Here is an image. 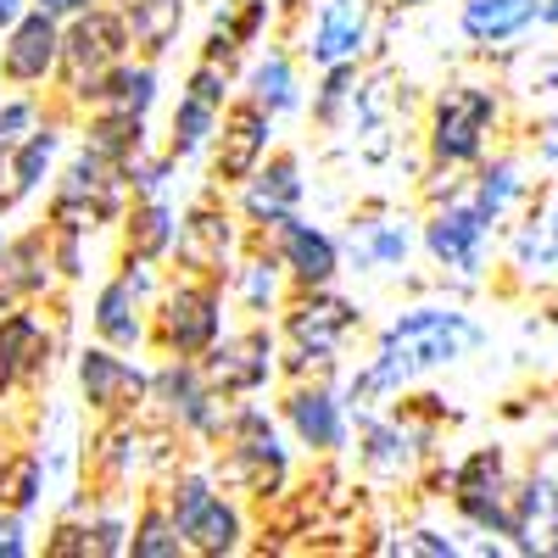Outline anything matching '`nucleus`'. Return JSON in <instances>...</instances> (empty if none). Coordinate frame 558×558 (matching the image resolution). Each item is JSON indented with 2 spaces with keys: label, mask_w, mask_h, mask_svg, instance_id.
I'll return each mask as SVG.
<instances>
[{
  "label": "nucleus",
  "mask_w": 558,
  "mask_h": 558,
  "mask_svg": "<svg viewBox=\"0 0 558 558\" xmlns=\"http://www.w3.org/2000/svg\"><path fill=\"white\" fill-rule=\"evenodd\" d=\"M481 347H486V324L463 302H452V296H413L375 330L368 357L341 363L336 380H341L347 408L368 413V408H391L408 386L441 375V368H458Z\"/></svg>",
  "instance_id": "nucleus-1"
},
{
  "label": "nucleus",
  "mask_w": 558,
  "mask_h": 558,
  "mask_svg": "<svg viewBox=\"0 0 558 558\" xmlns=\"http://www.w3.org/2000/svg\"><path fill=\"white\" fill-rule=\"evenodd\" d=\"M213 475L223 492H235L246 508H268L296 486V447L279 425L274 402L263 397H235L223 408V430L207 452Z\"/></svg>",
  "instance_id": "nucleus-2"
},
{
  "label": "nucleus",
  "mask_w": 558,
  "mask_h": 558,
  "mask_svg": "<svg viewBox=\"0 0 558 558\" xmlns=\"http://www.w3.org/2000/svg\"><path fill=\"white\" fill-rule=\"evenodd\" d=\"M502 129H508V96L497 78H447L425 107L418 151H425V168L470 173L502 140Z\"/></svg>",
  "instance_id": "nucleus-3"
},
{
  "label": "nucleus",
  "mask_w": 558,
  "mask_h": 558,
  "mask_svg": "<svg viewBox=\"0 0 558 558\" xmlns=\"http://www.w3.org/2000/svg\"><path fill=\"white\" fill-rule=\"evenodd\" d=\"M363 302L347 296L341 286L324 291H291L286 307L274 313L279 330V380H302V375H341L347 347L363 336Z\"/></svg>",
  "instance_id": "nucleus-4"
},
{
  "label": "nucleus",
  "mask_w": 558,
  "mask_h": 558,
  "mask_svg": "<svg viewBox=\"0 0 558 558\" xmlns=\"http://www.w3.org/2000/svg\"><path fill=\"white\" fill-rule=\"evenodd\" d=\"M514 452L502 441H481L470 447L458 463H436V470L418 481L430 486L425 497H447L463 531H475L486 542H502L514 553Z\"/></svg>",
  "instance_id": "nucleus-5"
},
{
  "label": "nucleus",
  "mask_w": 558,
  "mask_h": 558,
  "mask_svg": "<svg viewBox=\"0 0 558 558\" xmlns=\"http://www.w3.org/2000/svg\"><path fill=\"white\" fill-rule=\"evenodd\" d=\"M229 324H235V313H229L223 279L191 274V268H162V286L146 318V347L157 357H202Z\"/></svg>",
  "instance_id": "nucleus-6"
},
{
  "label": "nucleus",
  "mask_w": 558,
  "mask_h": 558,
  "mask_svg": "<svg viewBox=\"0 0 558 558\" xmlns=\"http://www.w3.org/2000/svg\"><path fill=\"white\" fill-rule=\"evenodd\" d=\"M497 246H502V235L475 213V202L463 196V184L418 213V257H425L436 268V279L452 291L486 286V274L497 268Z\"/></svg>",
  "instance_id": "nucleus-7"
},
{
  "label": "nucleus",
  "mask_w": 558,
  "mask_h": 558,
  "mask_svg": "<svg viewBox=\"0 0 558 558\" xmlns=\"http://www.w3.org/2000/svg\"><path fill=\"white\" fill-rule=\"evenodd\" d=\"M223 408H229V397H218L202 357H162V363H151L146 418H157L162 430H173L184 447L213 452V441L223 430Z\"/></svg>",
  "instance_id": "nucleus-8"
},
{
  "label": "nucleus",
  "mask_w": 558,
  "mask_h": 558,
  "mask_svg": "<svg viewBox=\"0 0 558 558\" xmlns=\"http://www.w3.org/2000/svg\"><path fill=\"white\" fill-rule=\"evenodd\" d=\"M341 235V268L357 279H408L418 257V213H402L386 196H368L347 213Z\"/></svg>",
  "instance_id": "nucleus-9"
},
{
  "label": "nucleus",
  "mask_w": 558,
  "mask_h": 558,
  "mask_svg": "<svg viewBox=\"0 0 558 558\" xmlns=\"http://www.w3.org/2000/svg\"><path fill=\"white\" fill-rule=\"evenodd\" d=\"M123 207H129V184L107 157H96L89 146L62 151L57 179L45 184V223H78L89 235H101L123 218Z\"/></svg>",
  "instance_id": "nucleus-10"
},
{
  "label": "nucleus",
  "mask_w": 558,
  "mask_h": 558,
  "mask_svg": "<svg viewBox=\"0 0 558 558\" xmlns=\"http://www.w3.org/2000/svg\"><path fill=\"white\" fill-rule=\"evenodd\" d=\"M386 0H307L291 17V51L302 68H330V62H368L380 45Z\"/></svg>",
  "instance_id": "nucleus-11"
},
{
  "label": "nucleus",
  "mask_w": 558,
  "mask_h": 558,
  "mask_svg": "<svg viewBox=\"0 0 558 558\" xmlns=\"http://www.w3.org/2000/svg\"><path fill=\"white\" fill-rule=\"evenodd\" d=\"M274 413L286 425L291 447L318 463V458H341L352 447V408L341 397L336 375H302V380H279L274 386Z\"/></svg>",
  "instance_id": "nucleus-12"
},
{
  "label": "nucleus",
  "mask_w": 558,
  "mask_h": 558,
  "mask_svg": "<svg viewBox=\"0 0 558 558\" xmlns=\"http://www.w3.org/2000/svg\"><path fill=\"white\" fill-rule=\"evenodd\" d=\"M62 352V318L45 302H17L0 313V402H23L51 386Z\"/></svg>",
  "instance_id": "nucleus-13"
},
{
  "label": "nucleus",
  "mask_w": 558,
  "mask_h": 558,
  "mask_svg": "<svg viewBox=\"0 0 558 558\" xmlns=\"http://www.w3.org/2000/svg\"><path fill=\"white\" fill-rule=\"evenodd\" d=\"M246 246H252V235H246V223H241L235 202L207 184V191H202L191 207H179V229H173L168 268H191V274L223 279L229 263H235Z\"/></svg>",
  "instance_id": "nucleus-14"
},
{
  "label": "nucleus",
  "mask_w": 558,
  "mask_h": 558,
  "mask_svg": "<svg viewBox=\"0 0 558 558\" xmlns=\"http://www.w3.org/2000/svg\"><path fill=\"white\" fill-rule=\"evenodd\" d=\"M157 286H162V263H140L118 252V268L89 296V336L118 352H140L146 347V318H151Z\"/></svg>",
  "instance_id": "nucleus-15"
},
{
  "label": "nucleus",
  "mask_w": 558,
  "mask_h": 558,
  "mask_svg": "<svg viewBox=\"0 0 558 558\" xmlns=\"http://www.w3.org/2000/svg\"><path fill=\"white\" fill-rule=\"evenodd\" d=\"M207 380L218 397H268L279 386V330L268 318H235L229 330L202 352Z\"/></svg>",
  "instance_id": "nucleus-16"
},
{
  "label": "nucleus",
  "mask_w": 558,
  "mask_h": 558,
  "mask_svg": "<svg viewBox=\"0 0 558 558\" xmlns=\"http://www.w3.org/2000/svg\"><path fill=\"white\" fill-rule=\"evenodd\" d=\"M73 386H78V402L89 418L146 413L151 363H140L134 352H118V347L89 336V347H78V357H73Z\"/></svg>",
  "instance_id": "nucleus-17"
},
{
  "label": "nucleus",
  "mask_w": 558,
  "mask_h": 558,
  "mask_svg": "<svg viewBox=\"0 0 558 558\" xmlns=\"http://www.w3.org/2000/svg\"><path fill=\"white\" fill-rule=\"evenodd\" d=\"M229 202H235L246 235H268V229H279L286 218H296L307 207V162L296 146H274L235 191H229Z\"/></svg>",
  "instance_id": "nucleus-18"
},
{
  "label": "nucleus",
  "mask_w": 558,
  "mask_h": 558,
  "mask_svg": "<svg viewBox=\"0 0 558 558\" xmlns=\"http://www.w3.org/2000/svg\"><path fill=\"white\" fill-rule=\"evenodd\" d=\"M279 146V118H268L257 101H246L241 89L223 101V118H218V134H213V146H207V184L213 191H235V184Z\"/></svg>",
  "instance_id": "nucleus-19"
},
{
  "label": "nucleus",
  "mask_w": 558,
  "mask_h": 558,
  "mask_svg": "<svg viewBox=\"0 0 558 558\" xmlns=\"http://www.w3.org/2000/svg\"><path fill=\"white\" fill-rule=\"evenodd\" d=\"M129 51H134V34H129V23H123V12L112 7V0L68 17L62 23V62H57L51 96H68V89H78L84 78H96L112 62H123Z\"/></svg>",
  "instance_id": "nucleus-20"
},
{
  "label": "nucleus",
  "mask_w": 558,
  "mask_h": 558,
  "mask_svg": "<svg viewBox=\"0 0 558 558\" xmlns=\"http://www.w3.org/2000/svg\"><path fill=\"white\" fill-rule=\"evenodd\" d=\"M341 134H352V157L363 168H386L397 157V146H402V89H397L391 68H368L363 62L352 118H347Z\"/></svg>",
  "instance_id": "nucleus-21"
},
{
  "label": "nucleus",
  "mask_w": 558,
  "mask_h": 558,
  "mask_svg": "<svg viewBox=\"0 0 558 558\" xmlns=\"http://www.w3.org/2000/svg\"><path fill=\"white\" fill-rule=\"evenodd\" d=\"M78 129V118L51 96V107H45V118L17 140V146H7V196H0V207L17 213L28 207L34 196H45V184L57 179V162L68 151V134Z\"/></svg>",
  "instance_id": "nucleus-22"
},
{
  "label": "nucleus",
  "mask_w": 558,
  "mask_h": 558,
  "mask_svg": "<svg viewBox=\"0 0 558 558\" xmlns=\"http://www.w3.org/2000/svg\"><path fill=\"white\" fill-rule=\"evenodd\" d=\"M274 257H279V268H286V279H291V291H324V286H341V235L330 223H318V218H307V213H296V218H286L279 229H268V235H257Z\"/></svg>",
  "instance_id": "nucleus-23"
},
{
  "label": "nucleus",
  "mask_w": 558,
  "mask_h": 558,
  "mask_svg": "<svg viewBox=\"0 0 558 558\" xmlns=\"http://www.w3.org/2000/svg\"><path fill=\"white\" fill-rule=\"evenodd\" d=\"M62 62V17L23 7L0 28V84L7 89H51Z\"/></svg>",
  "instance_id": "nucleus-24"
},
{
  "label": "nucleus",
  "mask_w": 558,
  "mask_h": 558,
  "mask_svg": "<svg viewBox=\"0 0 558 558\" xmlns=\"http://www.w3.org/2000/svg\"><path fill=\"white\" fill-rule=\"evenodd\" d=\"M73 118L84 112H129V118H151L157 101H162V68L157 57H140L129 51L123 62H112L107 73L84 78L78 89H68V96H57Z\"/></svg>",
  "instance_id": "nucleus-25"
},
{
  "label": "nucleus",
  "mask_w": 558,
  "mask_h": 558,
  "mask_svg": "<svg viewBox=\"0 0 558 558\" xmlns=\"http://www.w3.org/2000/svg\"><path fill=\"white\" fill-rule=\"evenodd\" d=\"M235 89L246 101H257L268 118H296L302 101H307V68L302 57L291 51V39H263L257 51L246 57V68L235 73Z\"/></svg>",
  "instance_id": "nucleus-26"
},
{
  "label": "nucleus",
  "mask_w": 558,
  "mask_h": 558,
  "mask_svg": "<svg viewBox=\"0 0 558 558\" xmlns=\"http://www.w3.org/2000/svg\"><path fill=\"white\" fill-rule=\"evenodd\" d=\"M62 279L51 263V235H45V218L23 223L7 235L0 246V313L17 307V302H57Z\"/></svg>",
  "instance_id": "nucleus-27"
},
{
  "label": "nucleus",
  "mask_w": 558,
  "mask_h": 558,
  "mask_svg": "<svg viewBox=\"0 0 558 558\" xmlns=\"http://www.w3.org/2000/svg\"><path fill=\"white\" fill-rule=\"evenodd\" d=\"M463 196L475 202V213L497 229H508V218H514L531 196H536V173H531V162L520 157V151H486L470 173H463Z\"/></svg>",
  "instance_id": "nucleus-28"
},
{
  "label": "nucleus",
  "mask_w": 558,
  "mask_h": 558,
  "mask_svg": "<svg viewBox=\"0 0 558 558\" xmlns=\"http://www.w3.org/2000/svg\"><path fill=\"white\" fill-rule=\"evenodd\" d=\"M542 28V0H458V34L470 51L502 57Z\"/></svg>",
  "instance_id": "nucleus-29"
},
{
  "label": "nucleus",
  "mask_w": 558,
  "mask_h": 558,
  "mask_svg": "<svg viewBox=\"0 0 558 558\" xmlns=\"http://www.w3.org/2000/svg\"><path fill=\"white\" fill-rule=\"evenodd\" d=\"M223 296H229V313L235 318H268L274 324V313L291 296V279H286V268H279V257L263 241H252L235 263H229Z\"/></svg>",
  "instance_id": "nucleus-30"
},
{
  "label": "nucleus",
  "mask_w": 558,
  "mask_h": 558,
  "mask_svg": "<svg viewBox=\"0 0 558 558\" xmlns=\"http://www.w3.org/2000/svg\"><path fill=\"white\" fill-rule=\"evenodd\" d=\"M184 553L196 558H235V553H252V514L235 492H213L207 508L184 525Z\"/></svg>",
  "instance_id": "nucleus-31"
},
{
  "label": "nucleus",
  "mask_w": 558,
  "mask_h": 558,
  "mask_svg": "<svg viewBox=\"0 0 558 558\" xmlns=\"http://www.w3.org/2000/svg\"><path fill=\"white\" fill-rule=\"evenodd\" d=\"M514 553H558V475H514Z\"/></svg>",
  "instance_id": "nucleus-32"
},
{
  "label": "nucleus",
  "mask_w": 558,
  "mask_h": 558,
  "mask_svg": "<svg viewBox=\"0 0 558 558\" xmlns=\"http://www.w3.org/2000/svg\"><path fill=\"white\" fill-rule=\"evenodd\" d=\"M112 229H118V252L123 257L168 268L173 229H179V202L173 196H129V207H123V218Z\"/></svg>",
  "instance_id": "nucleus-33"
},
{
  "label": "nucleus",
  "mask_w": 558,
  "mask_h": 558,
  "mask_svg": "<svg viewBox=\"0 0 558 558\" xmlns=\"http://www.w3.org/2000/svg\"><path fill=\"white\" fill-rule=\"evenodd\" d=\"M218 118H223L218 101H207V96H196V89H184V84H179V101L168 107L162 151H168L179 168H184V162H202L207 146H213V134H218Z\"/></svg>",
  "instance_id": "nucleus-34"
},
{
  "label": "nucleus",
  "mask_w": 558,
  "mask_h": 558,
  "mask_svg": "<svg viewBox=\"0 0 558 558\" xmlns=\"http://www.w3.org/2000/svg\"><path fill=\"white\" fill-rule=\"evenodd\" d=\"M357 78H363V62H330V68H313V84H307V123L318 134H341L347 118H352V96H357Z\"/></svg>",
  "instance_id": "nucleus-35"
},
{
  "label": "nucleus",
  "mask_w": 558,
  "mask_h": 558,
  "mask_svg": "<svg viewBox=\"0 0 558 558\" xmlns=\"http://www.w3.org/2000/svg\"><path fill=\"white\" fill-rule=\"evenodd\" d=\"M179 553H184V536H179V525L168 514L157 481L140 486L134 508H129V553L123 558H179Z\"/></svg>",
  "instance_id": "nucleus-36"
},
{
  "label": "nucleus",
  "mask_w": 558,
  "mask_h": 558,
  "mask_svg": "<svg viewBox=\"0 0 558 558\" xmlns=\"http://www.w3.org/2000/svg\"><path fill=\"white\" fill-rule=\"evenodd\" d=\"M123 12L129 34H134V51L140 57H168L179 45V28H184V12H191V0H112Z\"/></svg>",
  "instance_id": "nucleus-37"
},
{
  "label": "nucleus",
  "mask_w": 558,
  "mask_h": 558,
  "mask_svg": "<svg viewBox=\"0 0 558 558\" xmlns=\"http://www.w3.org/2000/svg\"><path fill=\"white\" fill-rule=\"evenodd\" d=\"M78 146H89L96 157H107L112 168H123L134 151L151 146V118H129V112H84L78 118Z\"/></svg>",
  "instance_id": "nucleus-38"
},
{
  "label": "nucleus",
  "mask_w": 558,
  "mask_h": 558,
  "mask_svg": "<svg viewBox=\"0 0 558 558\" xmlns=\"http://www.w3.org/2000/svg\"><path fill=\"white\" fill-rule=\"evenodd\" d=\"M45 486H51V463H45V452H39L34 441H12V447H7V481H0V502L34 520L39 502H45Z\"/></svg>",
  "instance_id": "nucleus-39"
},
{
  "label": "nucleus",
  "mask_w": 558,
  "mask_h": 558,
  "mask_svg": "<svg viewBox=\"0 0 558 558\" xmlns=\"http://www.w3.org/2000/svg\"><path fill=\"white\" fill-rule=\"evenodd\" d=\"M84 520V558H123L129 553V497H89Z\"/></svg>",
  "instance_id": "nucleus-40"
},
{
  "label": "nucleus",
  "mask_w": 558,
  "mask_h": 558,
  "mask_svg": "<svg viewBox=\"0 0 558 558\" xmlns=\"http://www.w3.org/2000/svg\"><path fill=\"white\" fill-rule=\"evenodd\" d=\"M118 173H123V184H129V196H173L179 162H173L162 146H146V151H134Z\"/></svg>",
  "instance_id": "nucleus-41"
},
{
  "label": "nucleus",
  "mask_w": 558,
  "mask_h": 558,
  "mask_svg": "<svg viewBox=\"0 0 558 558\" xmlns=\"http://www.w3.org/2000/svg\"><path fill=\"white\" fill-rule=\"evenodd\" d=\"M45 235H51V263H57V279L62 286H78V279L89 274V229L78 223H45Z\"/></svg>",
  "instance_id": "nucleus-42"
},
{
  "label": "nucleus",
  "mask_w": 558,
  "mask_h": 558,
  "mask_svg": "<svg viewBox=\"0 0 558 558\" xmlns=\"http://www.w3.org/2000/svg\"><path fill=\"white\" fill-rule=\"evenodd\" d=\"M51 107V89H7L0 96V146H17V140L45 118Z\"/></svg>",
  "instance_id": "nucleus-43"
},
{
  "label": "nucleus",
  "mask_w": 558,
  "mask_h": 558,
  "mask_svg": "<svg viewBox=\"0 0 558 558\" xmlns=\"http://www.w3.org/2000/svg\"><path fill=\"white\" fill-rule=\"evenodd\" d=\"M223 23L235 28V39L246 45V51H257V45L274 34V23H279V12H274V0H223Z\"/></svg>",
  "instance_id": "nucleus-44"
},
{
  "label": "nucleus",
  "mask_w": 558,
  "mask_h": 558,
  "mask_svg": "<svg viewBox=\"0 0 558 558\" xmlns=\"http://www.w3.org/2000/svg\"><path fill=\"white\" fill-rule=\"evenodd\" d=\"M196 57H202V62H218V68H229V73H241L252 51H246V45L235 39V28L223 23V12L213 7V17H207V34H202V45H196Z\"/></svg>",
  "instance_id": "nucleus-45"
},
{
  "label": "nucleus",
  "mask_w": 558,
  "mask_h": 558,
  "mask_svg": "<svg viewBox=\"0 0 558 558\" xmlns=\"http://www.w3.org/2000/svg\"><path fill=\"white\" fill-rule=\"evenodd\" d=\"M391 553H408V558H463V542L441 525H402Z\"/></svg>",
  "instance_id": "nucleus-46"
},
{
  "label": "nucleus",
  "mask_w": 558,
  "mask_h": 558,
  "mask_svg": "<svg viewBox=\"0 0 558 558\" xmlns=\"http://www.w3.org/2000/svg\"><path fill=\"white\" fill-rule=\"evenodd\" d=\"M39 553L45 558H84V520L62 508V514L51 520V531L39 536Z\"/></svg>",
  "instance_id": "nucleus-47"
},
{
  "label": "nucleus",
  "mask_w": 558,
  "mask_h": 558,
  "mask_svg": "<svg viewBox=\"0 0 558 558\" xmlns=\"http://www.w3.org/2000/svg\"><path fill=\"white\" fill-rule=\"evenodd\" d=\"M34 553H39V542H34V520L0 502V558H34Z\"/></svg>",
  "instance_id": "nucleus-48"
},
{
  "label": "nucleus",
  "mask_w": 558,
  "mask_h": 558,
  "mask_svg": "<svg viewBox=\"0 0 558 558\" xmlns=\"http://www.w3.org/2000/svg\"><path fill=\"white\" fill-rule=\"evenodd\" d=\"M28 7H39V12H51V17H78V12H89V7H101V0H28Z\"/></svg>",
  "instance_id": "nucleus-49"
},
{
  "label": "nucleus",
  "mask_w": 558,
  "mask_h": 558,
  "mask_svg": "<svg viewBox=\"0 0 558 558\" xmlns=\"http://www.w3.org/2000/svg\"><path fill=\"white\" fill-rule=\"evenodd\" d=\"M542 229H547V246H553V268H558V196H542Z\"/></svg>",
  "instance_id": "nucleus-50"
},
{
  "label": "nucleus",
  "mask_w": 558,
  "mask_h": 558,
  "mask_svg": "<svg viewBox=\"0 0 558 558\" xmlns=\"http://www.w3.org/2000/svg\"><path fill=\"white\" fill-rule=\"evenodd\" d=\"M441 0H386V12H430Z\"/></svg>",
  "instance_id": "nucleus-51"
},
{
  "label": "nucleus",
  "mask_w": 558,
  "mask_h": 558,
  "mask_svg": "<svg viewBox=\"0 0 558 558\" xmlns=\"http://www.w3.org/2000/svg\"><path fill=\"white\" fill-rule=\"evenodd\" d=\"M7 413H12V402H0V452H7L12 441H23V436H12V425H7Z\"/></svg>",
  "instance_id": "nucleus-52"
},
{
  "label": "nucleus",
  "mask_w": 558,
  "mask_h": 558,
  "mask_svg": "<svg viewBox=\"0 0 558 558\" xmlns=\"http://www.w3.org/2000/svg\"><path fill=\"white\" fill-rule=\"evenodd\" d=\"M302 7H307V0H274V12H279V23H291V17H296Z\"/></svg>",
  "instance_id": "nucleus-53"
},
{
  "label": "nucleus",
  "mask_w": 558,
  "mask_h": 558,
  "mask_svg": "<svg viewBox=\"0 0 558 558\" xmlns=\"http://www.w3.org/2000/svg\"><path fill=\"white\" fill-rule=\"evenodd\" d=\"M542 28L558 34V0H542Z\"/></svg>",
  "instance_id": "nucleus-54"
},
{
  "label": "nucleus",
  "mask_w": 558,
  "mask_h": 558,
  "mask_svg": "<svg viewBox=\"0 0 558 558\" xmlns=\"http://www.w3.org/2000/svg\"><path fill=\"white\" fill-rule=\"evenodd\" d=\"M23 7H28V0H0V28H7V23H12Z\"/></svg>",
  "instance_id": "nucleus-55"
},
{
  "label": "nucleus",
  "mask_w": 558,
  "mask_h": 558,
  "mask_svg": "<svg viewBox=\"0 0 558 558\" xmlns=\"http://www.w3.org/2000/svg\"><path fill=\"white\" fill-rule=\"evenodd\" d=\"M7 235H12V213L0 207V246H7Z\"/></svg>",
  "instance_id": "nucleus-56"
},
{
  "label": "nucleus",
  "mask_w": 558,
  "mask_h": 558,
  "mask_svg": "<svg viewBox=\"0 0 558 558\" xmlns=\"http://www.w3.org/2000/svg\"><path fill=\"white\" fill-rule=\"evenodd\" d=\"M0 196H7V146H0Z\"/></svg>",
  "instance_id": "nucleus-57"
},
{
  "label": "nucleus",
  "mask_w": 558,
  "mask_h": 558,
  "mask_svg": "<svg viewBox=\"0 0 558 558\" xmlns=\"http://www.w3.org/2000/svg\"><path fill=\"white\" fill-rule=\"evenodd\" d=\"M547 134H558V118H553V123H547Z\"/></svg>",
  "instance_id": "nucleus-58"
}]
</instances>
